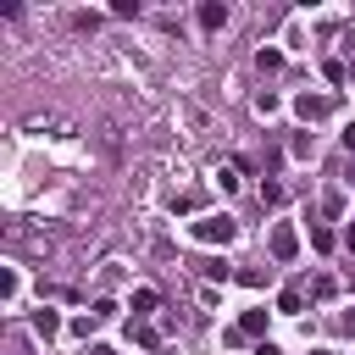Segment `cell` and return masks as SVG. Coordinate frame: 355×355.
I'll use <instances>...</instances> for the list:
<instances>
[{"label": "cell", "mask_w": 355, "mask_h": 355, "mask_svg": "<svg viewBox=\"0 0 355 355\" xmlns=\"http://www.w3.org/2000/svg\"><path fill=\"white\" fill-rule=\"evenodd\" d=\"M189 233H194L200 244H233V239H239V222H233V216H200Z\"/></svg>", "instance_id": "cell-1"}, {"label": "cell", "mask_w": 355, "mask_h": 355, "mask_svg": "<svg viewBox=\"0 0 355 355\" xmlns=\"http://www.w3.org/2000/svg\"><path fill=\"white\" fill-rule=\"evenodd\" d=\"M294 255H300V233L288 222H277L272 227V261H294Z\"/></svg>", "instance_id": "cell-2"}, {"label": "cell", "mask_w": 355, "mask_h": 355, "mask_svg": "<svg viewBox=\"0 0 355 355\" xmlns=\"http://www.w3.org/2000/svg\"><path fill=\"white\" fill-rule=\"evenodd\" d=\"M294 111H300V116H305V122H322V116H327V111H333V100H327V94H311V89H305V94H300V100H294Z\"/></svg>", "instance_id": "cell-3"}, {"label": "cell", "mask_w": 355, "mask_h": 355, "mask_svg": "<svg viewBox=\"0 0 355 355\" xmlns=\"http://www.w3.org/2000/svg\"><path fill=\"white\" fill-rule=\"evenodd\" d=\"M33 333H39V338H55V333H61V316H55L50 305H39V311H33Z\"/></svg>", "instance_id": "cell-4"}, {"label": "cell", "mask_w": 355, "mask_h": 355, "mask_svg": "<svg viewBox=\"0 0 355 355\" xmlns=\"http://www.w3.org/2000/svg\"><path fill=\"white\" fill-rule=\"evenodd\" d=\"M222 22H227V6H216V0H205V6H200V28H205V33H216Z\"/></svg>", "instance_id": "cell-5"}, {"label": "cell", "mask_w": 355, "mask_h": 355, "mask_svg": "<svg viewBox=\"0 0 355 355\" xmlns=\"http://www.w3.org/2000/svg\"><path fill=\"white\" fill-rule=\"evenodd\" d=\"M239 333L244 338H266V311H244L239 316Z\"/></svg>", "instance_id": "cell-6"}, {"label": "cell", "mask_w": 355, "mask_h": 355, "mask_svg": "<svg viewBox=\"0 0 355 355\" xmlns=\"http://www.w3.org/2000/svg\"><path fill=\"white\" fill-rule=\"evenodd\" d=\"M155 305H161V294H155V288H133V322H139V316H150Z\"/></svg>", "instance_id": "cell-7"}, {"label": "cell", "mask_w": 355, "mask_h": 355, "mask_svg": "<svg viewBox=\"0 0 355 355\" xmlns=\"http://www.w3.org/2000/svg\"><path fill=\"white\" fill-rule=\"evenodd\" d=\"M128 338H133V344H144V349H161V333H155V327H144V322H128Z\"/></svg>", "instance_id": "cell-8"}, {"label": "cell", "mask_w": 355, "mask_h": 355, "mask_svg": "<svg viewBox=\"0 0 355 355\" xmlns=\"http://www.w3.org/2000/svg\"><path fill=\"white\" fill-rule=\"evenodd\" d=\"M300 305H305L300 288H283V294H277V311H283V316H300Z\"/></svg>", "instance_id": "cell-9"}, {"label": "cell", "mask_w": 355, "mask_h": 355, "mask_svg": "<svg viewBox=\"0 0 355 355\" xmlns=\"http://www.w3.org/2000/svg\"><path fill=\"white\" fill-rule=\"evenodd\" d=\"M233 277H239V283H244V288H261V283H266V277H272V266H266V272H261V266H244V272H233Z\"/></svg>", "instance_id": "cell-10"}, {"label": "cell", "mask_w": 355, "mask_h": 355, "mask_svg": "<svg viewBox=\"0 0 355 355\" xmlns=\"http://www.w3.org/2000/svg\"><path fill=\"white\" fill-rule=\"evenodd\" d=\"M200 205H205V194H200V189H189V194H178V200H172V211H200Z\"/></svg>", "instance_id": "cell-11"}, {"label": "cell", "mask_w": 355, "mask_h": 355, "mask_svg": "<svg viewBox=\"0 0 355 355\" xmlns=\"http://www.w3.org/2000/svg\"><path fill=\"white\" fill-rule=\"evenodd\" d=\"M311 250H322V255H327V250H333V233H327V227H322V222H311Z\"/></svg>", "instance_id": "cell-12"}, {"label": "cell", "mask_w": 355, "mask_h": 355, "mask_svg": "<svg viewBox=\"0 0 355 355\" xmlns=\"http://www.w3.org/2000/svg\"><path fill=\"white\" fill-rule=\"evenodd\" d=\"M255 67H261V72H277L283 55H277V50H255Z\"/></svg>", "instance_id": "cell-13"}, {"label": "cell", "mask_w": 355, "mask_h": 355, "mask_svg": "<svg viewBox=\"0 0 355 355\" xmlns=\"http://www.w3.org/2000/svg\"><path fill=\"white\" fill-rule=\"evenodd\" d=\"M261 205H283V183L266 178V183H261Z\"/></svg>", "instance_id": "cell-14"}, {"label": "cell", "mask_w": 355, "mask_h": 355, "mask_svg": "<svg viewBox=\"0 0 355 355\" xmlns=\"http://www.w3.org/2000/svg\"><path fill=\"white\" fill-rule=\"evenodd\" d=\"M322 72H327V83H344V78H349V67H344V61H322Z\"/></svg>", "instance_id": "cell-15"}, {"label": "cell", "mask_w": 355, "mask_h": 355, "mask_svg": "<svg viewBox=\"0 0 355 355\" xmlns=\"http://www.w3.org/2000/svg\"><path fill=\"white\" fill-rule=\"evenodd\" d=\"M255 111H261V116H272V111H277V94H272V89H261V94H255Z\"/></svg>", "instance_id": "cell-16"}, {"label": "cell", "mask_w": 355, "mask_h": 355, "mask_svg": "<svg viewBox=\"0 0 355 355\" xmlns=\"http://www.w3.org/2000/svg\"><path fill=\"white\" fill-rule=\"evenodd\" d=\"M322 211H327V216H338V211H344V194H338V189H327V194H322Z\"/></svg>", "instance_id": "cell-17"}, {"label": "cell", "mask_w": 355, "mask_h": 355, "mask_svg": "<svg viewBox=\"0 0 355 355\" xmlns=\"http://www.w3.org/2000/svg\"><path fill=\"white\" fill-rule=\"evenodd\" d=\"M94 322H100L94 311H89V316H72V333H78V338H89V333H94Z\"/></svg>", "instance_id": "cell-18"}, {"label": "cell", "mask_w": 355, "mask_h": 355, "mask_svg": "<svg viewBox=\"0 0 355 355\" xmlns=\"http://www.w3.org/2000/svg\"><path fill=\"white\" fill-rule=\"evenodd\" d=\"M0 294H6V305L17 300V272H11V266H6V277H0Z\"/></svg>", "instance_id": "cell-19"}, {"label": "cell", "mask_w": 355, "mask_h": 355, "mask_svg": "<svg viewBox=\"0 0 355 355\" xmlns=\"http://www.w3.org/2000/svg\"><path fill=\"white\" fill-rule=\"evenodd\" d=\"M255 355H283V349H277L272 338H261V344H255Z\"/></svg>", "instance_id": "cell-20"}, {"label": "cell", "mask_w": 355, "mask_h": 355, "mask_svg": "<svg viewBox=\"0 0 355 355\" xmlns=\"http://www.w3.org/2000/svg\"><path fill=\"white\" fill-rule=\"evenodd\" d=\"M338 327H344V333H355V311H344V316H338Z\"/></svg>", "instance_id": "cell-21"}, {"label": "cell", "mask_w": 355, "mask_h": 355, "mask_svg": "<svg viewBox=\"0 0 355 355\" xmlns=\"http://www.w3.org/2000/svg\"><path fill=\"white\" fill-rule=\"evenodd\" d=\"M344 150H349V155H355V122H349V128H344Z\"/></svg>", "instance_id": "cell-22"}, {"label": "cell", "mask_w": 355, "mask_h": 355, "mask_svg": "<svg viewBox=\"0 0 355 355\" xmlns=\"http://www.w3.org/2000/svg\"><path fill=\"white\" fill-rule=\"evenodd\" d=\"M344 244H349V250H355V222H349V227H344Z\"/></svg>", "instance_id": "cell-23"}, {"label": "cell", "mask_w": 355, "mask_h": 355, "mask_svg": "<svg viewBox=\"0 0 355 355\" xmlns=\"http://www.w3.org/2000/svg\"><path fill=\"white\" fill-rule=\"evenodd\" d=\"M150 355H166V349H150Z\"/></svg>", "instance_id": "cell-24"}, {"label": "cell", "mask_w": 355, "mask_h": 355, "mask_svg": "<svg viewBox=\"0 0 355 355\" xmlns=\"http://www.w3.org/2000/svg\"><path fill=\"white\" fill-rule=\"evenodd\" d=\"M316 355H333V349H316Z\"/></svg>", "instance_id": "cell-25"}, {"label": "cell", "mask_w": 355, "mask_h": 355, "mask_svg": "<svg viewBox=\"0 0 355 355\" xmlns=\"http://www.w3.org/2000/svg\"><path fill=\"white\" fill-rule=\"evenodd\" d=\"M349 78H355V67H349Z\"/></svg>", "instance_id": "cell-26"}]
</instances>
